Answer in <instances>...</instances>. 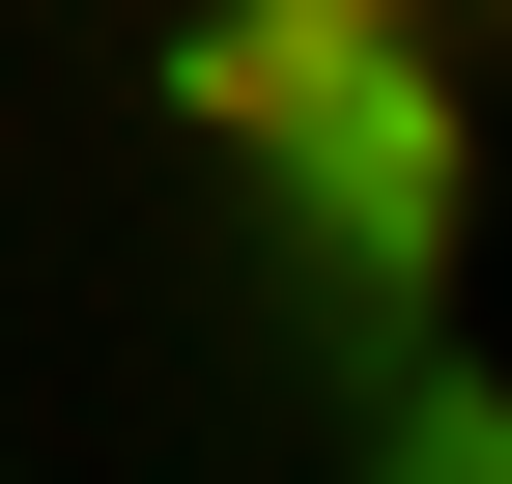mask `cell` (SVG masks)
Returning a JSON list of instances; mask_svg holds the SVG:
<instances>
[{
    "label": "cell",
    "instance_id": "obj_1",
    "mask_svg": "<svg viewBox=\"0 0 512 484\" xmlns=\"http://www.w3.org/2000/svg\"><path fill=\"white\" fill-rule=\"evenodd\" d=\"M427 484H512V399H427Z\"/></svg>",
    "mask_w": 512,
    "mask_h": 484
}]
</instances>
